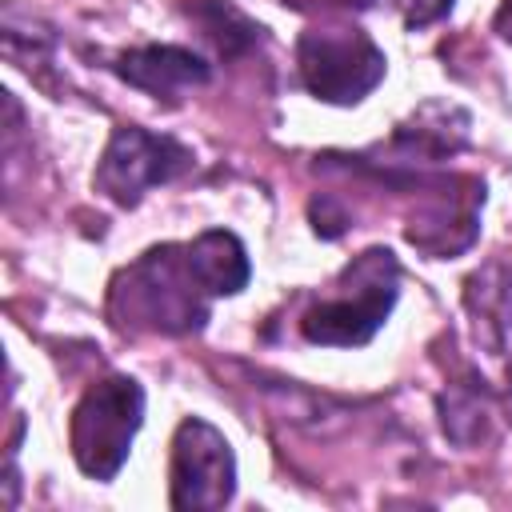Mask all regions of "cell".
<instances>
[{"label":"cell","instance_id":"cell-1","mask_svg":"<svg viewBox=\"0 0 512 512\" xmlns=\"http://www.w3.org/2000/svg\"><path fill=\"white\" fill-rule=\"evenodd\" d=\"M344 284L348 292H336L304 312L300 320L304 340L332 344V348L368 344L396 304V284H400L396 256L388 248H368L344 268Z\"/></svg>","mask_w":512,"mask_h":512},{"label":"cell","instance_id":"cell-2","mask_svg":"<svg viewBox=\"0 0 512 512\" xmlns=\"http://www.w3.org/2000/svg\"><path fill=\"white\" fill-rule=\"evenodd\" d=\"M144 420V392L128 376H108L84 392L72 412V456L84 476L112 480L128 460L132 436Z\"/></svg>","mask_w":512,"mask_h":512},{"label":"cell","instance_id":"cell-3","mask_svg":"<svg viewBox=\"0 0 512 512\" xmlns=\"http://www.w3.org/2000/svg\"><path fill=\"white\" fill-rule=\"evenodd\" d=\"M124 276H128V312L144 316L156 332H188V328L204 324L208 288L200 284V276L188 260V244L184 248H176V244L152 248Z\"/></svg>","mask_w":512,"mask_h":512},{"label":"cell","instance_id":"cell-4","mask_svg":"<svg viewBox=\"0 0 512 512\" xmlns=\"http://www.w3.org/2000/svg\"><path fill=\"white\" fill-rule=\"evenodd\" d=\"M296 64L308 92L332 104L360 100L384 76V52L356 28L304 32L296 40Z\"/></svg>","mask_w":512,"mask_h":512},{"label":"cell","instance_id":"cell-5","mask_svg":"<svg viewBox=\"0 0 512 512\" xmlns=\"http://www.w3.org/2000/svg\"><path fill=\"white\" fill-rule=\"evenodd\" d=\"M188 164H192V152L180 140L128 124V128L112 132V140L96 164V188L104 196H112L116 204L132 208L148 188L176 180Z\"/></svg>","mask_w":512,"mask_h":512},{"label":"cell","instance_id":"cell-6","mask_svg":"<svg viewBox=\"0 0 512 512\" xmlns=\"http://www.w3.org/2000/svg\"><path fill=\"white\" fill-rule=\"evenodd\" d=\"M236 488V456L208 420H184L172 440V508H224Z\"/></svg>","mask_w":512,"mask_h":512},{"label":"cell","instance_id":"cell-7","mask_svg":"<svg viewBox=\"0 0 512 512\" xmlns=\"http://www.w3.org/2000/svg\"><path fill=\"white\" fill-rule=\"evenodd\" d=\"M116 72L152 92V96H172L180 88H200L208 84V64L188 52V48H176V44H148V48H136L128 56H120Z\"/></svg>","mask_w":512,"mask_h":512},{"label":"cell","instance_id":"cell-8","mask_svg":"<svg viewBox=\"0 0 512 512\" xmlns=\"http://www.w3.org/2000/svg\"><path fill=\"white\" fill-rule=\"evenodd\" d=\"M188 260L200 276V284L208 288V296H232L248 284V252L244 244L224 232V228H208L188 244Z\"/></svg>","mask_w":512,"mask_h":512},{"label":"cell","instance_id":"cell-9","mask_svg":"<svg viewBox=\"0 0 512 512\" xmlns=\"http://www.w3.org/2000/svg\"><path fill=\"white\" fill-rule=\"evenodd\" d=\"M448 8H452V0H408V28L428 24V20L444 16Z\"/></svg>","mask_w":512,"mask_h":512},{"label":"cell","instance_id":"cell-10","mask_svg":"<svg viewBox=\"0 0 512 512\" xmlns=\"http://www.w3.org/2000/svg\"><path fill=\"white\" fill-rule=\"evenodd\" d=\"M284 4H288V0H284ZM292 4H300V0H292ZM324 4H356V8H364L368 0H324Z\"/></svg>","mask_w":512,"mask_h":512}]
</instances>
